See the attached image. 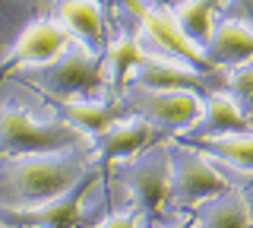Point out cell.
<instances>
[{"instance_id":"8fae6325","label":"cell","mask_w":253,"mask_h":228,"mask_svg":"<svg viewBox=\"0 0 253 228\" xmlns=\"http://www.w3.org/2000/svg\"><path fill=\"white\" fill-rule=\"evenodd\" d=\"M155 137V127L142 117H130V121H117L98 137H92L95 152H98V168H108L111 162L130 159V155L142 152Z\"/></svg>"},{"instance_id":"44dd1931","label":"cell","mask_w":253,"mask_h":228,"mask_svg":"<svg viewBox=\"0 0 253 228\" xmlns=\"http://www.w3.org/2000/svg\"><path fill=\"white\" fill-rule=\"evenodd\" d=\"M228 86H231V89H237V95L253 98V60H250V64H244V67H237V70H231Z\"/></svg>"},{"instance_id":"3957f363","label":"cell","mask_w":253,"mask_h":228,"mask_svg":"<svg viewBox=\"0 0 253 228\" xmlns=\"http://www.w3.org/2000/svg\"><path fill=\"white\" fill-rule=\"evenodd\" d=\"M117 181L133 193L139 228H155L165 216L171 190V146H146L142 152L124 159V165L117 168Z\"/></svg>"},{"instance_id":"ffe728a7","label":"cell","mask_w":253,"mask_h":228,"mask_svg":"<svg viewBox=\"0 0 253 228\" xmlns=\"http://www.w3.org/2000/svg\"><path fill=\"white\" fill-rule=\"evenodd\" d=\"M209 159H212V155H209ZM212 165H215V168L221 171V178H225L228 184L244 196V203H247V209H250V219H253V171L250 168H237V165L221 162V159H212Z\"/></svg>"},{"instance_id":"9a60e30c","label":"cell","mask_w":253,"mask_h":228,"mask_svg":"<svg viewBox=\"0 0 253 228\" xmlns=\"http://www.w3.org/2000/svg\"><path fill=\"white\" fill-rule=\"evenodd\" d=\"M57 108L70 124H76V127L83 133H89V137H98L101 130H108L111 124H117V121L126 117V105H117V101L73 98V101H57Z\"/></svg>"},{"instance_id":"e0dca14e","label":"cell","mask_w":253,"mask_h":228,"mask_svg":"<svg viewBox=\"0 0 253 228\" xmlns=\"http://www.w3.org/2000/svg\"><path fill=\"white\" fill-rule=\"evenodd\" d=\"M146 57L139 38L130 35H117L108 42L105 54H101V64H105V80L111 86V92H124L126 83H130V73L136 70V64Z\"/></svg>"},{"instance_id":"8992f818","label":"cell","mask_w":253,"mask_h":228,"mask_svg":"<svg viewBox=\"0 0 253 228\" xmlns=\"http://www.w3.org/2000/svg\"><path fill=\"white\" fill-rule=\"evenodd\" d=\"M206 98L196 92H158L146 86H133L126 95V111L149 121L162 133H187L200 121Z\"/></svg>"},{"instance_id":"5b68a950","label":"cell","mask_w":253,"mask_h":228,"mask_svg":"<svg viewBox=\"0 0 253 228\" xmlns=\"http://www.w3.org/2000/svg\"><path fill=\"white\" fill-rule=\"evenodd\" d=\"M221 190H228V181L221 178V171L212 165L209 155L187 143L171 146V190H168L171 206L177 209L200 206V203L218 196Z\"/></svg>"},{"instance_id":"52a82bcc","label":"cell","mask_w":253,"mask_h":228,"mask_svg":"<svg viewBox=\"0 0 253 228\" xmlns=\"http://www.w3.org/2000/svg\"><path fill=\"white\" fill-rule=\"evenodd\" d=\"M130 86H146V89H158V92H196V95L206 98L225 86V76L193 70L177 57H152V54H146L136 64V70L130 73Z\"/></svg>"},{"instance_id":"6da1fadb","label":"cell","mask_w":253,"mask_h":228,"mask_svg":"<svg viewBox=\"0 0 253 228\" xmlns=\"http://www.w3.org/2000/svg\"><path fill=\"white\" fill-rule=\"evenodd\" d=\"M89 171L92 168L85 165V155L76 149L6 155L0 162V206L22 209L47 203L76 187Z\"/></svg>"},{"instance_id":"ac0fdd59","label":"cell","mask_w":253,"mask_h":228,"mask_svg":"<svg viewBox=\"0 0 253 228\" xmlns=\"http://www.w3.org/2000/svg\"><path fill=\"white\" fill-rule=\"evenodd\" d=\"M57 10V0H0V48H10L32 19Z\"/></svg>"},{"instance_id":"277c9868","label":"cell","mask_w":253,"mask_h":228,"mask_svg":"<svg viewBox=\"0 0 253 228\" xmlns=\"http://www.w3.org/2000/svg\"><path fill=\"white\" fill-rule=\"evenodd\" d=\"M79 143L83 130L70 121L38 124L19 108H0V155L57 152V149H76Z\"/></svg>"},{"instance_id":"7a4b0ae2","label":"cell","mask_w":253,"mask_h":228,"mask_svg":"<svg viewBox=\"0 0 253 228\" xmlns=\"http://www.w3.org/2000/svg\"><path fill=\"white\" fill-rule=\"evenodd\" d=\"M16 80L29 83L32 89L44 92L54 101H73V98H95L101 89L108 86L105 80V64L98 54L85 51L83 45L70 42V48L57 54L47 64H35V67H19L13 70Z\"/></svg>"},{"instance_id":"d6986e66","label":"cell","mask_w":253,"mask_h":228,"mask_svg":"<svg viewBox=\"0 0 253 228\" xmlns=\"http://www.w3.org/2000/svg\"><path fill=\"white\" fill-rule=\"evenodd\" d=\"M180 143L200 149V152L212 155V159L231 162L237 168H250L253 171V130L228 133V137H212V139H180Z\"/></svg>"},{"instance_id":"2e32d148","label":"cell","mask_w":253,"mask_h":228,"mask_svg":"<svg viewBox=\"0 0 253 228\" xmlns=\"http://www.w3.org/2000/svg\"><path fill=\"white\" fill-rule=\"evenodd\" d=\"M221 3H225V0H177V3L171 6V16L180 26V32H184L196 48L206 51L212 32H215V22H218L215 13H218Z\"/></svg>"},{"instance_id":"484cf974","label":"cell","mask_w":253,"mask_h":228,"mask_svg":"<svg viewBox=\"0 0 253 228\" xmlns=\"http://www.w3.org/2000/svg\"><path fill=\"white\" fill-rule=\"evenodd\" d=\"M228 3H237V6H241V0H228Z\"/></svg>"},{"instance_id":"ba28073f","label":"cell","mask_w":253,"mask_h":228,"mask_svg":"<svg viewBox=\"0 0 253 228\" xmlns=\"http://www.w3.org/2000/svg\"><path fill=\"white\" fill-rule=\"evenodd\" d=\"M73 42V35L67 32L60 19H51V16H38L32 19L10 48L3 51L0 57V70L3 73H13L19 67H35V64H47L54 60L57 54H63Z\"/></svg>"},{"instance_id":"7c38bea8","label":"cell","mask_w":253,"mask_h":228,"mask_svg":"<svg viewBox=\"0 0 253 228\" xmlns=\"http://www.w3.org/2000/svg\"><path fill=\"white\" fill-rule=\"evenodd\" d=\"M206 57H209L212 70L225 67H244L253 60V26L244 19H218L215 32H212L209 45H206Z\"/></svg>"},{"instance_id":"cb8c5ba5","label":"cell","mask_w":253,"mask_h":228,"mask_svg":"<svg viewBox=\"0 0 253 228\" xmlns=\"http://www.w3.org/2000/svg\"><path fill=\"white\" fill-rule=\"evenodd\" d=\"M196 222H193V219H187V222H180V225H174V228H193Z\"/></svg>"},{"instance_id":"5bb4252c","label":"cell","mask_w":253,"mask_h":228,"mask_svg":"<svg viewBox=\"0 0 253 228\" xmlns=\"http://www.w3.org/2000/svg\"><path fill=\"white\" fill-rule=\"evenodd\" d=\"M193 222H196V228H253L247 203H244V196L231 184L218 196L200 203L193 212Z\"/></svg>"},{"instance_id":"30bf717a","label":"cell","mask_w":253,"mask_h":228,"mask_svg":"<svg viewBox=\"0 0 253 228\" xmlns=\"http://www.w3.org/2000/svg\"><path fill=\"white\" fill-rule=\"evenodd\" d=\"M57 19L67 26V32L92 54H105V6L98 0H57Z\"/></svg>"},{"instance_id":"d4e9b609","label":"cell","mask_w":253,"mask_h":228,"mask_svg":"<svg viewBox=\"0 0 253 228\" xmlns=\"http://www.w3.org/2000/svg\"><path fill=\"white\" fill-rule=\"evenodd\" d=\"M0 228H16V225H10V222H3V219H0Z\"/></svg>"},{"instance_id":"603a6c76","label":"cell","mask_w":253,"mask_h":228,"mask_svg":"<svg viewBox=\"0 0 253 228\" xmlns=\"http://www.w3.org/2000/svg\"><path fill=\"white\" fill-rule=\"evenodd\" d=\"M241 10L247 13V16H253V0H241Z\"/></svg>"},{"instance_id":"9c48e42d","label":"cell","mask_w":253,"mask_h":228,"mask_svg":"<svg viewBox=\"0 0 253 228\" xmlns=\"http://www.w3.org/2000/svg\"><path fill=\"white\" fill-rule=\"evenodd\" d=\"M98 181V171H89L76 187H70L67 193L54 196L38 206H22V209H6L0 206V219L16 228H76L83 219V196L89 193V187Z\"/></svg>"},{"instance_id":"4fadbf2b","label":"cell","mask_w":253,"mask_h":228,"mask_svg":"<svg viewBox=\"0 0 253 228\" xmlns=\"http://www.w3.org/2000/svg\"><path fill=\"white\" fill-rule=\"evenodd\" d=\"M244 130H250V121L241 114L237 101L221 95V92H212V95H206L200 121L184 133V139H212V137H228V133H244Z\"/></svg>"},{"instance_id":"7402d4cb","label":"cell","mask_w":253,"mask_h":228,"mask_svg":"<svg viewBox=\"0 0 253 228\" xmlns=\"http://www.w3.org/2000/svg\"><path fill=\"white\" fill-rule=\"evenodd\" d=\"M95 228H139V216H136V209H126V212H117V216L105 219Z\"/></svg>"}]
</instances>
